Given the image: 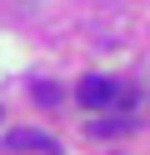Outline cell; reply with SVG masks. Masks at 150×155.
Here are the masks:
<instances>
[{
    "label": "cell",
    "instance_id": "obj_1",
    "mask_svg": "<svg viewBox=\"0 0 150 155\" xmlns=\"http://www.w3.org/2000/svg\"><path fill=\"white\" fill-rule=\"evenodd\" d=\"M75 100L90 105V110H105V105L125 100V85H120V80H105V75H85V80H80V90H75Z\"/></svg>",
    "mask_w": 150,
    "mask_h": 155
},
{
    "label": "cell",
    "instance_id": "obj_2",
    "mask_svg": "<svg viewBox=\"0 0 150 155\" xmlns=\"http://www.w3.org/2000/svg\"><path fill=\"white\" fill-rule=\"evenodd\" d=\"M10 150H40V155H60V140H50L45 130H10L5 135Z\"/></svg>",
    "mask_w": 150,
    "mask_h": 155
},
{
    "label": "cell",
    "instance_id": "obj_3",
    "mask_svg": "<svg viewBox=\"0 0 150 155\" xmlns=\"http://www.w3.org/2000/svg\"><path fill=\"white\" fill-rule=\"evenodd\" d=\"M90 130H95V135H120V130H130V120H120V115H105V120H95Z\"/></svg>",
    "mask_w": 150,
    "mask_h": 155
}]
</instances>
